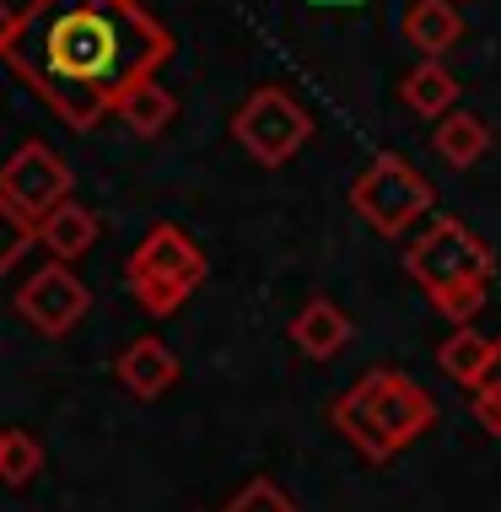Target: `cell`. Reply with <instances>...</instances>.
<instances>
[{
  "mask_svg": "<svg viewBox=\"0 0 501 512\" xmlns=\"http://www.w3.org/2000/svg\"><path fill=\"white\" fill-rule=\"evenodd\" d=\"M173 60V33L141 0H33L6 65L65 130H97L114 98Z\"/></svg>",
  "mask_w": 501,
  "mask_h": 512,
  "instance_id": "1",
  "label": "cell"
},
{
  "mask_svg": "<svg viewBox=\"0 0 501 512\" xmlns=\"http://www.w3.org/2000/svg\"><path fill=\"white\" fill-rule=\"evenodd\" d=\"M329 421L367 464H388L399 448H410L415 437L437 426V399L410 372L372 367L329 405Z\"/></svg>",
  "mask_w": 501,
  "mask_h": 512,
  "instance_id": "2",
  "label": "cell"
},
{
  "mask_svg": "<svg viewBox=\"0 0 501 512\" xmlns=\"http://www.w3.org/2000/svg\"><path fill=\"white\" fill-rule=\"evenodd\" d=\"M410 281L431 297V308L453 324H475V313L491 297L496 259L458 216H437L405 254Z\"/></svg>",
  "mask_w": 501,
  "mask_h": 512,
  "instance_id": "3",
  "label": "cell"
},
{
  "mask_svg": "<svg viewBox=\"0 0 501 512\" xmlns=\"http://www.w3.org/2000/svg\"><path fill=\"white\" fill-rule=\"evenodd\" d=\"M205 270L211 265H205L200 243H194L184 227H173V221H157V227L135 243V254L124 259V286H130V297L141 302L151 318H173L205 286Z\"/></svg>",
  "mask_w": 501,
  "mask_h": 512,
  "instance_id": "4",
  "label": "cell"
},
{
  "mask_svg": "<svg viewBox=\"0 0 501 512\" xmlns=\"http://www.w3.org/2000/svg\"><path fill=\"white\" fill-rule=\"evenodd\" d=\"M431 205H437L431 178L415 168L410 157H399V151H378V157L356 173V184H351V211L367 221L378 238H399V232H410V221H421Z\"/></svg>",
  "mask_w": 501,
  "mask_h": 512,
  "instance_id": "5",
  "label": "cell"
},
{
  "mask_svg": "<svg viewBox=\"0 0 501 512\" xmlns=\"http://www.w3.org/2000/svg\"><path fill=\"white\" fill-rule=\"evenodd\" d=\"M313 135V119L308 108L291 98L286 87H254L248 98L238 103L232 114V141H238L259 168H281L291 162Z\"/></svg>",
  "mask_w": 501,
  "mask_h": 512,
  "instance_id": "6",
  "label": "cell"
},
{
  "mask_svg": "<svg viewBox=\"0 0 501 512\" xmlns=\"http://www.w3.org/2000/svg\"><path fill=\"white\" fill-rule=\"evenodd\" d=\"M71 189H76V173L65 168V157L44 141H22L6 162H0V195L33 221H44L60 200H71Z\"/></svg>",
  "mask_w": 501,
  "mask_h": 512,
  "instance_id": "7",
  "label": "cell"
},
{
  "mask_svg": "<svg viewBox=\"0 0 501 512\" xmlns=\"http://www.w3.org/2000/svg\"><path fill=\"white\" fill-rule=\"evenodd\" d=\"M87 308H92V292L71 275V265H65V259H49L44 270H33V275L17 286V313H22L44 340H65V335L81 324V318H87Z\"/></svg>",
  "mask_w": 501,
  "mask_h": 512,
  "instance_id": "8",
  "label": "cell"
},
{
  "mask_svg": "<svg viewBox=\"0 0 501 512\" xmlns=\"http://www.w3.org/2000/svg\"><path fill=\"white\" fill-rule=\"evenodd\" d=\"M178 372H184V367H178L173 345H162L157 335L130 340L119 351V362H114V378H119V389L130 399H162L178 383Z\"/></svg>",
  "mask_w": 501,
  "mask_h": 512,
  "instance_id": "9",
  "label": "cell"
},
{
  "mask_svg": "<svg viewBox=\"0 0 501 512\" xmlns=\"http://www.w3.org/2000/svg\"><path fill=\"white\" fill-rule=\"evenodd\" d=\"M291 345H297L308 362H329V356H340L345 345H351V318H345L340 302L329 297H308L291 318Z\"/></svg>",
  "mask_w": 501,
  "mask_h": 512,
  "instance_id": "10",
  "label": "cell"
},
{
  "mask_svg": "<svg viewBox=\"0 0 501 512\" xmlns=\"http://www.w3.org/2000/svg\"><path fill=\"white\" fill-rule=\"evenodd\" d=\"M410 49H421V60H442L458 38H464V17H458L453 0H410L405 17H399Z\"/></svg>",
  "mask_w": 501,
  "mask_h": 512,
  "instance_id": "11",
  "label": "cell"
},
{
  "mask_svg": "<svg viewBox=\"0 0 501 512\" xmlns=\"http://www.w3.org/2000/svg\"><path fill=\"white\" fill-rule=\"evenodd\" d=\"M97 238H103V221H97V211H92V205H81L76 195L60 200L44 221H38V243H44L54 259H65V265L81 259V254H92Z\"/></svg>",
  "mask_w": 501,
  "mask_h": 512,
  "instance_id": "12",
  "label": "cell"
},
{
  "mask_svg": "<svg viewBox=\"0 0 501 512\" xmlns=\"http://www.w3.org/2000/svg\"><path fill=\"white\" fill-rule=\"evenodd\" d=\"M114 114H119V124H124L130 135L151 141V135H162L167 124L178 119V98L162 87L157 76H146V81H135V87L119 92V98H114Z\"/></svg>",
  "mask_w": 501,
  "mask_h": 512,
  "instance_id": "13",
  "label": "cell"
},
{
  "mask_svg": "<svg viewBox=\"0 0 501 512\" xmlns=\"http://www.w3.org/2000/svg\"><path fill=\"white\" fill-rule=\"evenodd\" d=\"M491 356H496V340H491V335H480V329H469V324H458V329H453V340H442V345H437V367H442V378H453L458 389H480V378L491 372Z\"/></svg>",
  "mask_w": 501,
  "mask_h": 512,
  "instance_id": "14",
  "label": "cell"
},
{
  "mask_svg": "<svg viewBox=\"0 0 501 512\" xmlns=\"http://www.w3.org/2000/svg\"><path fill=\"white\" fill-rule=\"evenodd\" d=\"M431 146H437L442 162H453V168H475V162L491 151V124L480 114H464V108H453V114L437 119V130H431Z\"/></svg>",
  "mask_w": 501,
  "mask_h": 512,
  "instance_id": "15",
  "label": "cell"
},
{
  "mask_svg": "<svg viewBox=\"0 0 501 512\" xmlns=\"http://www.w3.org/2000/svg\"><path fill=\"white\" fill-rule=\"evenodd\" d=\"M399 98H405L410 114L442 119V114H453V108H458V81H453V71L442 60H421L405 81H399Z\"/></svg>",
  "mask_w": 501,
  "mask_h": 512,
  "instance_id": "16",
  "label": "cell"
},
{
  "mask_svg": "<svg viewBox=\"0 0 501 512\" xmlns=\"http://www.w3.org/2000/svg\"><path fill=\"white\" fill-rule=\"evenodd\" d=\"M38 475H44V442L33 432H22V426L0 432V486L22 491V486H33Z\"/></svg>",
  "mask_w": 501,
  "mask_h": 512,
  "instance_id": "17",
  "label": "cell"
},
{
  "mask_svg": "<svg viewBox=\"0 0 501 512\" xmlns=\"http://www.w3.org/2000/svg\"><path fill=\"white\" fill-rule=\"evenodd\" d=\"M33 243H38V221H33V216H22L17 205L0 195V275L17 265V259H22Z\"/></svg>",
  "mask_w": 501,
  "mask_h": 512,
  "instance_id": "18",
  "label": "cell"
},
{
  "mask_svg": "<svg viewBox=\"0 0 501 512\" xmlns=\"http://www.w3.org/2000/svg\"><path fill=\"white\" fill-rule=\"evenodd\" d=\"M221 512H297V502H291V496L275 486L270 475H259V480H248V486L232 496Z\"/></svg>",
  "mask_w": 501,
  "mask_h": 512,
  "instance_id": "19",
  "label": "cell"
},
{
  "mask_svg": "<svg viewBox=\"0 0 501 512\" xmlns=\"http://www.w3.org/2000/svg\"><path fill=\"white\" fill-rule=\"evenodd\" d=\"M469 394H475V421H480L491 437H501V335H496L491 372H485V378H480V389H469Z\"/></svg>",
  "mask_w": 501,
  "mask_h": 512,
  "instance_id": "20",
  "label": "cell"
},
{
  "mask_svg": "<svg viewBox=\"0 0 501 512\" xmlns=\"http://www.w3.org/2000/svg\"><path fill=\"white\" fill-rule=\"evenodd\" d=\"M22 17H27V6H11V0H0V60L11 54V44H17Z\"/></svg>",
  "mask_w": 501,
  "mask_h": 512,
  "instance_id": "21",
  "label": "cell"
},
{
  "mask_svg": "<svg viewBox=\"0 0 501 512\" xmlns=\"http://www.w3.org/2000/svg\"><path fill=\"white\" fill-rule=\"evenodd\" d=\"M194 512H205V507H194Z\"/></svg>",
  "mask_w": 501,
  "mask_h": 512,
  "instance_id": "22",
  "label": "cell"
},
{
  "mask_svg": "<svg viewBox=\"0 0 501 512\" xmlns=\"http://www.w3.org/2000/svg\"><path fill=\"white\" fill-rule=\"evenodd\" d=\"M453 6H458V0H453Z\"/></svg>",
  "mask_w": 501,
  "mask_h": 512,
  "instance_id": "23",
  "label": "cell"
}]
</instances>
